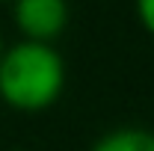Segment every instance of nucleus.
Segmentation results:
<instances>
[{"mask_svg":"<svg viewBox=\"0 0 154 151\" xmlns=\"http://www.w3.org/2000/svg\"><path fill=\"white\" fill-rule=\"evenodd\" d=\"M0 57H3V39H0Z\"/></svg>","mask_w":154,"mask_h":151,"instance_id":"obj_5","label":"nucleus"},{"mask_svg":"<svg viewBox=\"0 0 154 151\" xmlns=\"http://www.w3.org/2000/svg\"><path fill=\"white\" fill-rule=\"evenodd\" d=\"M12 151H24V148H12Z\"/></svg>","mask_w":154,"mask_h":151,"instance_id":"obj_7","label":"nucleus"},{"mask_svg":"<svg viewBox=\"0 0 154 151\" xmlns=\"http://www.w3.org/2000/svg\"><path fill=\"white\" fill-rule=\"evenodd\" d=\"M134 9H136V18L142 24V30L154 36V0H134Z\"/></svg>","mask_w":154,"mask_h":151,"instance_id":"obj_4","label":"nucleus"},{"mask_svg":"<svg viewBox=\"0 0 154 151\" xmlns=\"http://www.w3.org/2000/svg\"><path fill=\"white\" fill-rule=\"evenodd\" d=\"M65 89V62L54 45L18 42L0 57V101L15 113H45Z\"/></svg>","mask_w":154,"mask_h":151,"instance_id":"obj_1","label":"nucleus"},{"mask_svg":"<svg viewBox=\"0 0 154 151\" xmlns=\"http://www.w3.org/2000/svg\"><path fill=\"white\" fill-rule=\"evenodd\" d=\"M15 27L24 42L54 45L68 27V0H15Z\"/></svg>","mask_w":154,"mask_h":151,"instance_id":"obj_2","label":"nucleus"},{"mask_svg":"<svg viewBox=\"0 0 154 151\" xmlns=\"http://www.w3.org/2000/svg\"><path fill=\"white\" fill-rule=\"evenodd\" d=\"M89 151H154V131L145 128H113Z\"/></svg>","mask_w":154,"mask_h":151,"instance_id":"obj_3","label":"nucleus"},{"mask_svg":"<svg viewBox=\"0 0 154 151\" xmlns=\"http://www.w3.org/2000/svg\"><path fill=\"white\" fill-rule=\"evenodd\" d=\"M0 3H15V0H0Z\"/></svg>","mask_w":154,"mask_h":151,"instance_id":"obj_6","label":"nucleus"}]
</instances>
